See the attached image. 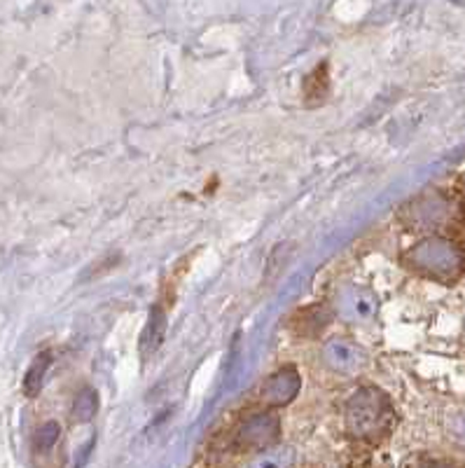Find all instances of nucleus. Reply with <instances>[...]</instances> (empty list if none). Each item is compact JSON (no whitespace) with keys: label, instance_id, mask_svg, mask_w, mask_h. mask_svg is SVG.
Instances as JSON below:
<instances>
[{"label":"nucleus","instance_id":"nucleus-1","mask_svg":"<svg viewBox=\"0 0 465 468\" xmlns=\"http://www.w3.org/2000/svg\"><path fill=\"white\" fill-rule=\"evenodd\" d=\"M396 426L391 399L379 388H360L346 403V431L360 442L376 445Z\"/></svg>","mask_w":465,"mask_h":468},{"label":"nucleus","instance_id":"nucleus-2","mask_svg":"<svg viewBox=\"0 0 465 468\" xmlns=\"http://www.w3.org/2000/svg\"><path fill=\"white\" fill-rule=\"evenodd\" d=\"M412 267L426 277L454 282L463 271V250L447 239H426L407 253Z\"/></svg>","mask_w":465,"mask_h":468},{"label":"nucleus","instance_id":"nucleus-3","mask_svg":"<svg viewBox=\"0 0 465 468\" xmlns=\"http://www.w3.org/2000/svg\"><path fill=\"white\" fill-rule=\"evenodd\" d=\"M279 417L274 412H258V415H250L241 421L234 441H237L238 447H244V450L267 452L279 441Z\"/></svg>","mask_w":465,"mask_h":468},{"label":"nucleus","instance_id":"nucleus-4","mask_svg":"<svg viewBox=\"0 0 465 468\" xmlns=\"http://www.w3.org/2000/svg\"><path fill=\"white\" fill-rule=\"evenodd\" d=\"M301 387L300 375L292 370V367H286V370H279L276 375H271L265 384H262V391H259V399L267 408H280V405L291 403L297 396Z\"/></svg>","mask_w":465,"mask_h":468},{"label":"nucleus","instance_id":"nucleus-5","mask_svg":"<svg viewBox=\"0 0 465 468\" xmlns=\"http://www.w3.org/2000/svg\"><path fill=\"white\" fill-rule=\"evenodd\" d=\"M325 356L333 363L334 370H351L360 363V351L355 346H351L349 342H333V345L325 349Z\"/></svg>","mask_w":465,"mask_h":468},{"label":"nucleus","instance_id":"nucleus-6","mask_svg":"<svg viewBox=\"0 0 465 468\" xmlns=\"http://www.w3.org/2000/svg\"><path fill=\"white\" fill-rule=\"evenodd\" d=\"M49 363H52V356H49L48 351H45L43 356H37L36 361H33V366L28 367L26 378H24V391H26V396L40 394V388H43V382H45V375H48V370H49Z\"/></svg>","mask_w":465,"mask_h":468},{"label":"nucleus","instance_id":"nucleus-7","mask_svg":"<svg viewBox=\"0 0 465 468\" xmlns=\"http://www.w3.org/2000/svg\"><path fill=\"white\" fill-rule=\"evenodd\" d=\"M164 335H166V316L162 309L154 307L153 312H150V324L148 328H145V335H143L145 351L157 349V346L162 345V340H164Z\"/></svg>","mask_w":465,"mask_h":468},{"label":"nucleus","instance_id":"nucleus-8","mask_svg":"<svg viewBox=\"0 0 465 468\" xmlns=\"http://www.w3.org/2000/svg\"><path fill=\"white\" fill-rule=\"evenodd\" d=\"M99 410V396L94 388H82L73 400V420L90 421Z\"/></svg>","mask_w":465,"mask_h":468},{"label":"nucleus","instance_id":"nucleus-9","mask_svg":"<svg viewBox=\"0 0 465 468\" xmlns=\"http://www.w3.org/2000/svg\"><path fill=\"white\" fill-rule=\"evenodd\" d=\"M292 462H295L292 447H274V450H267V452L253 463V468H291Z\"/></svg>","mask_w":465,"mask_h":468},{"label":"nucleus","instance_id":"nucleus-10","mask_svg":"<svg viewBox=\"0 0 465 468\" xmlns=\"http://www.w3.org/2000/svg\"><path fill=\"white\" fill-rule=\"evenodd\" d=\"M58 438H61V426H58L57 421H48V424H43L37 429L36 450L37 452H48V450H52V447L57 445Z\"/></svg>","mask_w":465,"mask_h":468},{"label":"nucleus","instance_id":"nucleus-11","mask_svg":"<svg viewBox=\"0 0 465 468\" xmlns=\"http://www.w3.org/2000/svg\"><path fill=\"white\" fill-rule=\"evenodd\" d=\"M414 468H459L449 462H438V459H428V462H418Z\"/></svg>","mask_w":465,"mask_h":468},{"label":"nucleus","instance_id":"nucleus-12","mask_svg":"<svg viewBox=\"0 0 465 468\" xmlns=\"http://www.w3.org/2000/svg\"><path fill=\"white\" fill-rule=\"evenodd\" d=\"M463 187H465V176H463Z\"/></svg>","mask_w":465,"mask_h":468}]
</instances>
